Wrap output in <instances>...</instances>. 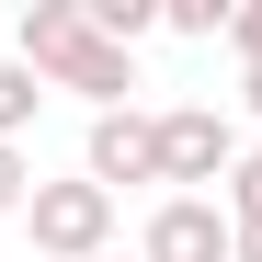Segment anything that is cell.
I'll list each match as a JSON object with an SVG mask.
<instances>
[{
	"mask_svg": "<svg viewBox=\"0 0 262 262\" xmlns=\"http://www.w3.org/2000/svg\"><path fill=\"white\" fill-rule=\"evenodd\" d=\"M23 69L46 92H92L103 114H125V92H137V57L92 23V0H34L23 12Z\"/></svg>",
	"mask_w": 262,
	"mask_h": 262,
	"instance_id": "1",
	"label": "cell"
},
{
	"mask_svg": "<svg viewBox=\"0 0 262 262\" xmlns=\"http://www.w3.org/2000/svg\"><path fill=\"white\" fill-rule=\"evenodd\" d=\"M23 228H34L46 262H103V251H114V194H103V183H34Z\"/></svg>",
	"mask_w": 262,
	"mask_h": 262,
	"instance_id": "2",
	"label": "cell"
},
{
	"mask_svg": "<svg viewBox=\"0 0 262 262\" xmlns=\"http://www.w3.org/2000/svg\"><path fill=\"white\" fill-rule=\"evenodd\" d=\"M228 171H239V125L228 114H216V103H171L160 114V183H228Z\"/></svg>",
	"mask_w": 262,
	"mask_h": 262,
	"instance_id": "3",
	"label": "cell"
},
{
	"mask_svg": "<svg viewBox=\"0 0 262 262\" xmlns=\"http://www.w3.org/2000/svg\"><path fill=\"white\" fill-rule=\"evenodd\" d=\"M137 262H239V228H228V205H205V194H160Z\"/></svg>",
	"mask_w": 262,
	"mask_h": 262,
	"instance_id": "4",
	"label": "cell"
},
{
	"mask_svg": "<svg viewBox=\"0 0 262 262\" xmlns=\"http://www.w3.org/2000/svg\"><path fill=\"white\" fill-rule=\"evenodd\" d=\"M80 183H103V194H125V183H160V114H92V148H80Z\"/></svg>",
	"mask_w": 262,
	"mask_h": 262,
	"instance_id": "5",
	"label": "cell"
},
{
	"mask_svg": "<svg viewBox=\"0 0 262 262\" xmlns=\"http://www.w3.org/2000/svg\"><path fill=\"white\" fill-rule=\"evenodd\" d=\"M34 103H46V80H34L23 57H0V148H12L23 125H34Z\"/></svg>",
	"mask_w": 262,
	"mask_h": 262,
	"instance_id": "6",
	"label": "cell"
},
{
	"mask_svg": "<svg viewBox=\"0 0 262 262\" xmlns=\"http://www.w3.org/2000/svg\"><path fill=\"white\" fill-rule=\"evenodd\" d=\"M92 23L114 34V46H125V57H137V34H160V12H148V0H92Z\"/></svg>",
	"mask_w": 262,
	"mask_h": 262,
	"instance_id": "7",
	"label": "cell"
},
{
	"mask_svg": "<svg viewBox=\"0 0 262 262\" xmlns=\"http://www.w3.org/2000/svg\"><path fill=\"white\" fill-rule=\"evenodd\" d=\"M228 228H262V148H239L228 171Z\"/></svg>",
	"mask_w": 262,
	"mask_h": 262,
	"instance_id": "8",
	"label": "cell"
},
{
	"mask_svg": "<svg viewBox=\"0 0 262 262\" xmlns=\"http://www.w3.org/2000/svg\"><path fill=\"white\" fill-rule=\"evenodd\" d=\"M171 34H183V46H205V34H228V0H171V12H160Z\"/></svg>",
	"mask_w": 262,
	"mask_h": 262,
	"instance_id": "9",
	"label": "cell"
},
{
	"mask_svg": "<svg viewBox=\"0 0 262 262\" xmlns=\"http://www.w3.org/2000/svg\"><path fill=\"white\" fill-rule=\"evenodd\" d=\"M23 205H34V160H23V148H0V216H23Z\"/></svg>",
	"mask_w": 262,
	"mask_h": 262,
	"instance_id": "10",
	"label": "cell"
},
{
	"mask_svg": "<svg viewBox=\"0 0 262 262\" xmlns=\"http://www.w3.org/2000/svg\"><path fill=\"white\" fill-rule=\"evenodd\" d=\"M228 46H239V69H262V0H239V12H228Z\"/></svg>",
	"mask_w": 262,
	"mask_h": 262,
	"instance_id": "11",
	"label": "cell"
},
{
	"mask_svg": "<svg viewBox=\"0 0 262 262\" xmlns=\"http://www.w3.org/2000/svg\"><path fill=\"white\" fill-rule=\"evenodd\" d=\"M239 103H251V114H262V69H239Z\"/></svg>",
	"mask_w": 262,
	"mask_h": 262,
	"instance_id": "12",
	"label": "cell"
},
{
	"mask_svg": "<svg viewBox=\"0 0 262 262\" xmlns=\"http://www.w3.org/2000/svg\"><path fill=\"white\" fill-rule=\"evenodd\" d=\"M239 262H262V228H239Z\"/></svg>",
	"mask_w": 262,
	"mask_h": 262,
	"instance_id": "13",
	"label": "cell"
},
{
	"mask_svg": "<svg viewBox=\"0 0 262 262\" xmlns=\"http://www.w3.org/2000/svg\"><path fill=\"white\" fill-rule=\"evenodd\" d=\"M103 262H125V251H103Z\"/></svg>",
	"mask_w": 262,
	"mask_h": 262,
	"instance_id": "14",
	"label": "cell"
}]
</instances>
